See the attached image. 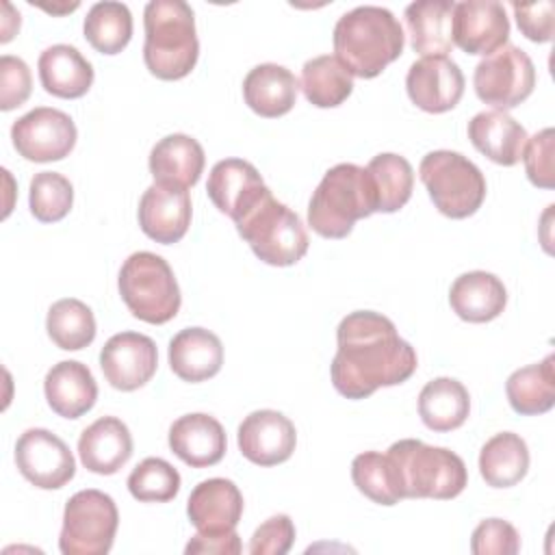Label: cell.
Returning a JSON list of instances; mask_svg holds the SVG:
<instances>
[{"mask_svg":"<svg viewBox=\"0 0 555 555\" xmlns=\"http://www.w3.org/2000/svg\"><path fill=\"white\" fill-rule=\"evenodd\" d=\"M336 343L330 375L347 399H366L377 388L403 384L418 366L414 347L388 317L373 310L349 312L336 327Z\"/></svg>","mask_w":555,"mask_h":555,"instance_id":"cell-1","label":"cell"},{"mask_svg":"<svg viewBox=\"0 0 555 555\" xmlns=\"http://www.w3.org/2000/svg\"><path fill=\"white\" fill-rule=\"evenodd\" d=\"M336 59L358 78L379 76L405 46L399 20L384 7L364 4L343 13L334 26Z\"/></svg>","mask_w":555,"mask_h":555,"instance_id":"cell-2","label":"cell"},{"mask_svg":"<svg viewBox=\"0 0 555 555\" xmlns=\"http://www.w3.org/2000/svg\"><path fill=\"white\" fill-rule=\"evenodd\" d=\"M143 61L152 76L180 80L199 56L193 9L184 0H152L143 9Z\"/></svg>","mask_w":555,"mask_h":555,"instance_id":"cell-3","label":"cell"},{"mask_svg":"<svg viewBox=\"0 0 555 555\" xmlns=\"http://www.w3.org/2000/svg\"><path fill=\"white\" fill-rule=\"evenodd\" d=\"M377 212V195L369 171L338 163L325 171L308 204V225L323 238H345L358 219Z\"/></svg>","mask_w":555,"mask_h":555,"instance_id":"cell-4","label":"cell"},{"mask_svg":"<svg viewBox=\"0 0 555 555\" xmlns=\"http://www.w3.org/2000/svg\"><path fill=\"white\" fill-rule=\"evenodd\" d=\"M401 499H455L468 481L464 460L423 440L403 438L392 442L388 453Z\"/></svg>","mask_w":555,"mask_h":555,"instance_id":"cell-5","label":"cell"},{"mask_svg":"<svg viewBox=\"0 0 555 555\" xmlns=\"http://www.w3.org/2000/svg\"><path fill=\"white\" fill-rule=\"evenodd\" d=\"M234 223L251 251L271 267H291L308 251V232L299 215L278 202L271 189Z\"/></svg>","mask_w":555,"mask_h":555,"instance_id":"cell-6","label":"cell"},{"mask_svg":"<svg viewBox=\"0 0 555 555\" xmlns=\"http://www.w3.org/2000/svg\"><path fill=\"white\" fill-rule=\"evenodd\" d=\"M117 284L128 310L145 323L163 325L180 310V286L171 267L158 254H130L119 269Z\"/></svg>","mask_w":555,"mask_h":555,"instance_id":"cell-7","label":"cell"},{"mask_svg":"<svg viewBox=\"0 0 555 555\" xmlns=\"http://www.w3.org/2000/svg\"><path fill=\"white\" fill-rule=\"evenodd\" d=\"M418 178L434 206L451 219L475 215L486 199V178L481 169L460 152L434 150L423 156Z\"/></svg>","mask_w":555,"mask_h":555,"instance_id":"cell-8","label":"cell"},{"mask_svg":"<svg viewBox=\"0 0 555 555\" xmlns=\"http://www.w3.org/2000/svg\"><path fill=\"white\" fill-rule=\"evenodd\" d=\"M119 512L102 490H80L65 503L59 548L63 555H106L113 546Z\"/></svg>","mask_w":555,"mask_h":555,"instance_id":"cell-9","label":"cell"},{"mask_svg":"<svg viewBox=\"0 0 555 555\" xmlns=\"http://www.w3.org/2000/svg\"><path fill=\"white\" fill-rule=\"evenodd\" d=\"M475 93L483 104L507 111L525 102L535 87V67L525 50L505 43L477 63L473 74Z\"/></svg>","mask_w":555,"mask_h":555,"instance_id":"cell-10","label":"cell"},{"mask_svg":"<svg viewBox=\"0 0 555 555\" xmlns=\"http://www.w3.org/2000/svg\"><path fill=\"white\" fill-rule=\"evenodd\" d=\"M74 119L50 106H37L11 126L13 147L33 163H52L69 156L76 145Z\"/></svg>","mask_w":555,"mask_h":555,"instance_id":"cell-11","label":"cell"},{"mask_svg":"<svg viewBox=\"0 0 555 555\" xmlns=\"http://www.w3.org/2000/svg\"><path fill=\"white\" fill-rule=\"evenodd\" d=\"M15 464L22 477L41 490L63 488L76 473V462L65 440L41 427L26 429L17 438Z\"/></svg>","mask_w":555,"mask_h":555,"instance_id":"cell-12","label":"cell"},{"mask_svg":"<svg viewBox=\"0 0 555 555\" xmlns=\"http://www.w3.org/2000/svg\"><path fill=\"white\" fill-rule=\"evenodd\" d=\"M100 366L113 388L124 392L137 390L156 373V343L139 332H119L104 343L100 351Z\"/></svg>","mask_w":555,"mask_h":555,"instance_id":"cell-13","label":"cell"},{"mask_svg":"<svg viewBox=\"0 0 555 555\" xmlns=\"http://www.w3.org/2000/svg\"><path fill=\"white\" fill-rule=\"evenodd\" d=\"M453 46L466 54L490 56L507 43L509 20L496 0H466L453 9Z\"/></svg>","mask_w":555,"mask_h":555,"instance_id":"cell-14","label":"cell"},{"mask_svg":"<svg viewBox=\"0 0 555 555\" xmlns=\"http://www.w3.org/2000/svg\"><path fill=\"white\" fill-rule=\"evenodd\" d=\"M410 100L425 113H447L464 95V74L449 56H423L405 76Z\"/></svg>","mask_w":555,"mask_h":555,"instance_id":"cell-15","label":"cell"},{"mask_svg":"<svg viewBox=\"0 0 555 555\" xmlns=\"http://www.w3.org/2000/svg\"><path fill=\"white\" fill-rule=\"evenodd\" d=\"M243 457L258 466L286 462L297 444V431L288 416L278 410H256L243 418L236 434Z\"/></svg>","mask_w":555,"mask_h":555,"instance_id":"cell-16","label":"cell"},{"mask_svg":"<svg viewBox=\"0 0 555 555\" xmlns=\"http://www.w3.org/2000/svg\"><path fill=\"white\" fill-rule=\"evenodd\" d=\"M139 225L156 243H178L191 225V195L184 186L154 182L139 199Z\"/></svg>","mask_w":555,"mask_h":555,"instance_id":"cell-17","label":"cell"},{"mask_svg":"<svg viewBox=\"0 0 555 555\" xmlns=\"http://www.w3.org/2000/svg\"><path fill=\"white\" fill-rule=\"evenodd\" d=\"M206 191L210 202L236 221L269 191V186L251 163L243 158H223L210 169Z\"/></svg>","mask_w":555,"mask_h":555,"instance_id":"cell-18","label":"cell"},{"mask_svg":"<svg viewBox=\"0 0 555 555\" xmlns=\"http://www.w3.org/2000/svg\"><path fill=\"white\" fill-rule=\"evenodd\" d=\"M186 514L193 527L202 533L234 531L243 514V494L230 479H204L189 494Z\"/></svg>","mask_w":555,"mask_h":555,"instance_id":"cell-19","label":"cell"},{"mask_svg":"<svg viewBox=\"0 0 555 555\" xmlns=\"http://www.w3.org/2000/svg\"><path fill=\"white\" fill-rule=\"evenodd\" d=\"M225 431L210 414H184L169 427V449L193 468L219 464L225 455Z\"/></svg>","mask_w":555,"mask_h":555,"instance_id":"cell-20","label":"cell"},{"mask_svg":"<svg viewBox=\"0 0 555 555\" xmlns=\"http://www.w3.org/2000/svg\"><path fill=\"white\" fill-rule=\"evenodd\" d=\"M78 455L87 470L95 475H115L132 455V436L117 416H102L82 429Z\"/></svg>","mask_w":555,"mask_h":555,"instance_id":"cell-21","label":"cell"},{"mask_svg":"<svg viewBox=\"0 0 555 555\" xmlns=\"http://www.w3.org/2000/svg\"><path fill=\"white\" fill-rule=\"evenodd\" d=\"M46 401L63 418H80L98 399V384L87 364L78 360L56 362L43 379Z\"/></svg>","mask_w":555,"mask_h":555,"instance_id":"cell-22","label":"cell"},{"mask_svg":"<svg viewBox=\"0 0 555 555\" xmlns=\"http://www.w3.org/2000/svg\"><path fill=\"white\" fill-rule=\"evenodd\" d=\"M167 356L171 371L180 379L197 384L215 377L221 371L223 345L210 330L186 327L169 340Z\"/></svg>","mask_w":555,"mask_h":555,"instance_id":"cell-23","label":"cell"},{"mask_svg":"<svg viewBox=\"0 0 555 555\" xmlns=\"http://www.w3.org/2000/svg\"><path fill=\"white\" fill-rule=\"evenodd\" d=\"M468 139L475 150L492 163L512 167L520 163L529 137L514 117H509L505 111L492 108L477 113L468 121Z\"/></svg>","mask_w":555,"mask_h":555,"instance_id":"cell-24","label":"cell"},{"mask_svg":"<svg viewBox=\"0 0 555 555\" xmlns=\"http://www.w3.org/2000/svg\"><path fill=\"white\" fill-rule=\"evenodd\" d=\"M299 80L278 63H262L247 72L243 80L245 104L260 117L275 119L286 115L297 100Z\"/></svg>","mask_w":555,"mask_h":555,"instance_id":"cell-25","label":"cell"},{"mask_svg":"<svg viewBox=\"0 0 555 555\" xmlns=\"http://www.w3.org/2000/svg\"><path fill=\"white\" fill-rule=\"evenodd\" d=\"M41 87L56 98H82L93 85V65L69 43H54L39 54Z\"/></svg>","mask_w":555,"mask_h":555,"instance_id":"cell-26","label":"cell"},{"mask_svg":"<svg viewBox=\"0 0 555 555\" xmlns=\"http://www.w3.org/2000/svg\"><path fill=\"white\" fill-rule=\"evenodd\" d=\"M449 304L462 321L486 323L505 310L507 291L494 273L468 271L451 284Z\"/></svg>","mask_w":555,"mask_h":555,"instance_id":"cell-27","label":"cell"},{"mask_svg":"<svg viewBox=\"0 0 555 555\" xmlns=\"http://www.w3.org/2000/svg\"><path fill=\"white\" fill-rule=\"evenodd\" d=\"M453 0H418L405 7L410 46L423 56H447L453 50Z\"/></svg>","mask_w":555,"mask_h":555,"instance_id":"cell-28","label":"cell"},{"mask_svg":"<svg viewBox=\"0 0 555 555\" xmlns=\"http://www.w3.org/2000/svg\"><path fill=\"white\" fill-rule=\"evenodd\" d=\"M204 163L206 156L199 141L182 132L163 137L150 152V173L154 182H169L184 189L197 184Z\"/></svg>","mask_w":555,"mask_h":555,"instance_id":"cell-29","label":"cell"},{"mask_svg":"<svg viewBox=\"0 0 555 555\" xmlns=\"http://www.w3.org/2000/svg\"><path fill=\"white\" fill-rule=\"evenodd\" d=\"M468 412V390L453 377H436L418 392V416L431 431H451L462 427Z\"/></svg>","mask_w":555,"mask_h":555,"instance_id":"cell-30","label":"cell"},{"mask_svg":"<svg viewBox=\"0 0 555 555\" xmlns=\"http://www.w3.org/2000/svg\"><path fill=\"white\" fill-rule=\"evenodd\" d=\"M555 356L548 353L542 362L516 369L507 382L505 392L514 412L522 416L544 414L555 403Z\"/></svg>","mask_w":555,"mask_h":555,"instance_id":"cell-31","label":"cell"},{"mask_svg":"<svg viewBox=\"0 0 555 555\" xmlns=\"http://www.w3.org/2000/svg\"><path fill=\"white\" fill-rule=\"evenodd\" d=\"M529 470L527 442L514 431L494 434L479 451V473L492 488H512Z\"/></svg>","mask_w":555,"mask_h":555,"instance_id":"cell-32","label":"cell"},{"mask_svg":"<svg viewBox=\"0 0 555 555\" xmlns=\"http://www.w3.org/2000/svg\"><path fill=\"white\" fill-rule=\"evenodd\" d=\"M301 89L310 104L319 108H334L351 95L353 76L336 56L321 54L304 63Z\"/></svg>","mask_w":555,"mask_h":555,"instance_id":"cell-33","label":"cell"},{"mask_svg":"<svg viewBox=\"0 0 555 555\" xmlns=\"http://www.w3.org/2000/svg\"><path fill=\"white\" fill-rule=\"evenodd\" d=\"M85 39L100 54L121 52L132 37V13L124 2H95L82 24Z\"/></svg>","mask_w":555,"mask_h":555,"instance_id":"cell-34","label":"cell"},{"mask_svg":"<svg viewBox=\"0 0 555 555\" xmlns=\"http://www.w3.org/2000/svg\"><path fill=\"white\" fill-rule=\"evenodd\" d=\"M377 195V212H397L408 204L414 189V171L408 158L382 152L366 165Z\"/></svg>","mask_w":555,"mask_h":555,"instance_id":"cell-35","label":"cell"},{"mask_svg":"<svg viewBox=\"0 0 555 555\" xmlns=\"http://www.w3.org/2000/svg\"><path fill=\"white\" fill-rule=\"evenodd\" d=\"M46 330L59 349L78 351L93 343L95 317L85 301L76 297H65L50 306L46 317Z\"/></svg>","mask_w":555,"mask_h":555,"instance_id":"cell-36","label":"cell"},{"mask_svg":"<svg viewBox=\"0 0 555 555\" xmlns=\"http://www.w3.org/2000/svg\"><path fill=\"white\" fill-rule=\"evenodd\" d=\"M351 479L356 488L379 505H395L401 501L397 477L390 457L377 451H364L351 462Z\"/></svg>","mask_w":555,"mask_h":555,"instance_id":"cell-37","label":"cell"},{"mask_svg":"<svg viewBox=\"0 0 555 555\" xmlns=\"http://www.w3.org/2000/svg\"><path fill=\"white\" fill-rule=\"evenodd\" d=\"M30 212L41 223H56L72 210L74 186L56 171H39L30 180Z\"/></svg>","mask_w":555,"mask_h":555,"instance_id":"cell-38","label":"cell"},{"mask_svg":"<svg viewBox=\"0 0 555 555\" xmlns=\"http://www.w3.org/2000/svg\"><path fill=\"white\" fill-rule=\"evenodd\" d=\"M128 490L141 503H167L180 490V473L163 457H145L128 475Z\"/></svg>","mask_w":555,"mask_h":555,"instance_id":"cell-39","label":"cell"},{"mask_svg":"<svg viewBox=\"0 0 555 555\" xmlns=\"http://www.w3.org/2000/svg\"><path fill=\"white\" fill-rule=\"evenodd\" d=\"M553 128H544L535 132L531 139H527L522 160L525 171L531 184L540 189H553L555 186V169H553V152H555V139Z\"/></svg>","mask_w":555,"mask_h":555,"instance_id":"cell-40","label":"cell"},{"mask_svg":"<svg viewBox=\"0 0 555 555\" xmlns=\"http://www.w3.org/2000/svg\"><path fill=\"white\" fill-rule=\"evenodd\" d=\"M470 551L475 555H514L520 551V535L507 520L486 518L470 535Z\"/></svg>","mask_w":555,"mask_h":555,"instance_id":"cell-41","label":"cell"},{"mask_svg":"<svg viewBox=\"0 0 555 555\" xmlns=\"http://www.w3.org/2000/svg\"><path fill=\"white\" fill-rule=\"evenodd\" d=\"M33 89L28 65L20 56L4 54L0 59V108L13 111L22 106Z\"/></svg>","mask_w":555,"mask_h":555,"instance_id":"cell-42","label":"cell"},{"mask_svg":"<svg viewBox=\"0 0 555 555\" xmlns=\"http://www.w3.org/2000/svg\"><path fill=\"white\" fill-rule=\"evenodd\" d=\"M295 542V525L286 514H275L267 518L251 535V555H284Z\"/></svg>","mask_w":555,"mask_h":555,"instance_id":"cell-43","label":"cell"},{"mask_svg":"<svg viewBox=\"0 0 555 555\" xmlns=\"http://www.w3.org/2000/svg\"><path fill=\"white\" fill-rule=\"evenodd\" d=\"M516 24L520 33L535 43H546L553 39V11L555 4L551 0L542 2H514L512 4Z\"/></svg>","mask_w":555,"mask_h":555,"instance_id":"cell-44","label":"cell"},{"mask_svg":"<svg viewBox=\"0 0 555 555\" xmlns=\"http://www.w3.org/2000/svg\"><path fill=\"white\" fill-rule=\"evenodd\" d=\"M241 540L236 531H228V533H202L197 531L184 553L186 555H195V553H208V555H236L241 553Z\"/></svg>","mask_w":555,"mask_h":555,"instance_id":"cell-45","label":"cell"}]
</instances>
